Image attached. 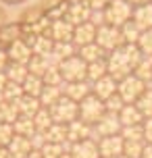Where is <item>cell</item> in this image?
I'll return each mask as SVG.
<instances>
[{
	"mask_svg": "<svg viewBox=\"0 0 152 158\" xmlns=\"http://www.w3.org/2000/svg\"><path fill=\"white\" fill-rule=\"evenodd\" d=\"M137 48L144 56H152V29H144L140 40H137Z\"/></svg>",
	"mask_w": 152,
	"mask_h": 158,
	"instance_id": "74e56055",
	"label": "cell"
},
{
	"mask_svg": "<svg viewBox=\"0 0 152 158\" xmlns=\"http://www.w3.org/2000/svg\"><path fill=\"white\" fill-rule=\"evenodd\" d=\"M136 106L140 108V112L144 114V118H150L152 117V89H150V87L140 96V100L136 102Z\"/></svg>",
	"mask_w": 152,
	"mask_h": 158,
	"instance_id": "e575fe53",
	"label": "cell"
},
{
	"mask_svg": "<svg viewBox=\"0 0 152 158\" xmlns=\"http://www.w3.org/2000/svg\"><path fill=\"white\" fill-rule=\"evenodd\" d=\"M52 114H50L48 108H44L42 106L40 110L36 112V117H33V125H36V131H42V133H46L50 127H52Z\"/></svg>",
	"mask_w": 152,
	"mask_h": 158,
	"instance_id": "4dcf8cb0",
	"label": "cell"
},
{
	"mask_svg": "<svg viewBox=\"0 0 152 158\" xmlns=\"http://www.w3.org/2000/svg\"><path fill=\"white\" fill-rule=\"evenodd\" d=\"M131 21H133L142 31H144V29H152V2H148V4H140V6H133Z\"/></svg>",
	"mask_w": 152,
	"mask_h": 158,
	"instance_id": "ffe728a7",
	"label": "cell"
},
{
	"mask_svg": "<svg viewBox=\"0 0 152 158\" xmlns=\"http://www.w3.org/2000/svg\"><path fill=\"white\" fill-rule=\"evenodd\" d=\"M48 110H50V114H52V121H54V123H61V125H69V123H73V121L79 118V104L73 102L71 98H67V96H63V98H61L52 108H48Z\"/></svg>",
	"mask_w": 152,
	"mask_h": 158,
	"instance_id": "5b68a950",
	"label": "cell"
},
{
	"mask_svg": "<svg viewBox=\"0 0 152 158\" xmlns=\"http://www.w3.org/2000/svg\"><path fill=\"white\" fill-rule=\"evenodd\" d=\"M90 23L96 25V27L106 25V19H104V8H102V10H92V15H90Z\"/></svg>",
	"mask_w": 152,
	"mask_h": 158,
	"instance_id": "bcb514c9",
	"label": "cell"
},
{
	"mask_svg": "<svg viewBox=\"0 0 152 158\" xmlns=\"http://www.w3.org/2000/svg\"><path fill=\"white\" fill-rule=\"evenodd\" d=\"M104 75H108V64H106V58L88 64V81H90V83H94V81H98V79H102Z\"/></svg>",
	"mask_w": 152,
	"mask_h": 158,
	"instance_id": "d6a6232c",
	"label": "cell"
},
{
	"mask_svg": "<svg viewBox=\"0 0 152 158\" xmlns=\"http://www.w3.org/2000/svg\"><path fill=\"white\" fill-rule=\"evenodd\" d=\"M121 158H129V156H125V154H123V156H121Z\"/></svg>",
	"mask_w": 152,
	"mask_h": 158,
	"instance_id": "680465c9",
	"label": "cell"
},
{
	"mask_svg": "<svg viewBox=\"0 0 152 158\" xmlns=\"http://www.w3.org/2000/svg\"><path fill=\"white\" fill-rule=\"evenodd\" d=\"M13 137H15V129H13V125L0 123V146H8Z\"/></svg>",
	"mask_w": 152,
	"mask_h": 158,
	"instance_id": "ee69618b",
	"label": "cell"
},
{
	"mask_svg": "<svg viewBox=\"0 0 152 158\" xmlns=\"http://www.w3.org/2000/svg\"><path fill=\"white\" fill-rule=\"evenodd\" d=\"M69 150H71V143H50L46 142L44 143V148H42V156L44 158H61L65 156V154H69Z\"/></svg>",
	"mask_w": 152,
	"mask_h": 158,
	"instance_id": "f1b7e54d",
	"label": "cell"
},
{
	"mask_svg": "<svg viewBox=\"0 0 152 158\" xmlns=\"http://www.w3.org/2000/svg\"><path fill=\"white\" fill-rule=\"evenodd\" d=\"M73 27L65 17L61 19H52L50 21V27H48V35L52 42H73Z\"/></svg>",
	"mask_w": 152,
	"mask_h": 158,
	"instance_id": "8fae6325",
	"label": "cell"
},
{
	"mask_svg": "<svg viewBox=\"0 0 152 158\" xmlns=\"http://www.w3.org/2000/svg\"><path fill=\"white\" fill-rule=\"evenodd\" d=\"M81 139H92V125H88L81 118H77V121H73V123L67 125V142L77 143Z\"/></svg>",
	"mask_w": 152,
	"mask_h": 158,
	"instance_id": "e0dca14e",
	"label": "cell"
},
{
	"mask_svg": "<svg viewBox=\"0 0 152 158\" xmlns=\"http://www.w3.org/2000/svg\"><path fill=\"white\" fill-rule=\"evenodd\" d=\"M2 96H4V100H11V102H17L21 96H23V87L19 85V83H13V81H8L6 87L2 89Z\"/></svg>",
	"mask_w": 152,
	"mask_h": 158,
	"instance_id": "ab89813d",
	"label": "cell"
},
{
	"mask_svg": "<svg viewBox=\"0 0 152 158\" xmlns=\"http://www.w3.org/2000/svg\"><path fill=\"white\" fill-rule=\"evenodd\" d=\"M29 142H32L33 150H42V148H44V143H46V135L42 133V131H36V133L29 137Z\"/></svg>",
	"mask_w": 152,
	"mask_h": 158,
	"instance_id": "f6af8a7d",
	"label": "cell"
},
{
	"mask_svg": "<svg viewBox=\"0 0 152 158\" xmlns=\"http://www.w3.org/2000/svg\"><path fill=\"white\" fill-rule=\"evenodd\" d=\"M96 44L102 48L106 54L112 52V50H117V48H121V46H125L123 35H121V27H115V25H108V23L102 25V27H98Z\"/></svg>",
	"mask_w": 152,
	"mask_h": 158,
	"instance_id": "8992f818",
	"label": "cell"
},
{
	"mask_svg": "<svg viewBox=\"0 0 152 158\" xmlns=\"http://www.w3.org/2000/svg\"><path fill=\"white\" fill-rule=\"evenodd\" d=\"M6 54H8V63H19V64H27L32 60V46L25 42V38L15 40L11 46H6Z\"/></svg>",
	"mask_w": 152,
	"mask_h": 158,
	"instance_id": "30bf717a",
	"label": "cell"
},
{
	"mask_svg": "<svg viewBox=\"0 0 152 158\" xmlns=\"http://www.w3.org/2000/svg\"><path fill=\"white\" fill-rule=\"evenodd\" d=\"M121 35H123V42L125 44H137V40L142 35V29L133 21H127V23L121 27Z\"/></svg>",
	"mask_w": 152,
	"mask_h": 158,
	"instance_id": "836d02e7",
	"label": "cell"
},
{
	"mask_svg": "<svg viewBox=\"0 0 152 158\" xmlns=\"http://www.w3.org/2000/svg\"><path fill=\"white\" fill-rule=\"evenodd\" d=\"M121 137L125 142H136V139H144V127L142 125H131L121 129ZM146 142V139H144Z\"/></svg>",
	"mask_w": 152,
	"mask_h": 158,
	"instance_id": "8d00e7d4",
	"label": "cell"
},
{
	"mask_svg": "<svg viewBox=\"0 0 152 158\" xmlns=\"http://www.w3.org/2000/svg\"><path fill=\"white\" fill-rule=\"evenodd\" d=\"M77 54V46L73 42H54V48H52V56L61 63L65 58H71V56Z\"/></svg>",
	"mask_w": 152,
	"mask_h": 158,
	"instance_id": "83f0119b",
	"label": "cell"
},
{
	"mask_svg": "<svg viewBox=\"0 0 152 158\" xmlns=\"http://www.w3.org/2000/svg\"><path fill=\"white\" fill-rule=\"evenodd\" d=\"M44 135H46V142L50 143H67V125L52 123V127Z\"/></svg>",
	"mask_w": 152,
	"mask_h": 158,
	"instance_id": "1f68e13d",
	"label": "cell"
},
{
	"mask_svg": "<svg viewBox=\"0 0 152 158\" xmlns=\"http://www.w3.org/2000/svg\"><path fill=\"white\" fill-rule=\"evenodd\" d=\"M6 83H8V79H6V75H4V71L0 73V94H2V89L6 87Z\"/></svg>",
	"mask_w": 152,
	"mask_h": 158,
	"instance_id": "816d5d0a",
	"label": "cell"
},
{
	"mask_svg": "<svg viewBox=\"0 0 152 158\" xmlns=\"http://www.w3.org/2000/svg\"><path fill=\"white\" fill-rule=\"evenodd\" d=\"M123 125L119 121V114L115 112H104L102 118L98 121L96 125H92V139L94 142H100L102 137H108V135H119Z\"/></svg>",
	"mask_w": 152,
	"mask_h": 158,
	"instance_id": "ba28073f",
	"label": "cell"
},
{
	"mask_svg": "<svg viewBox=\"0 0 152 158\" xmlns=\"http://www.w3.org/2000/svg\"><path fill=\"white\" fill-rule=\"evenodd\" d=\"M96 31H98V27L92 25L90 21L77 25V27L73 29V44L77 48H81V46H88L92 42H96Z\"/></svg>",
	"mask_w": 152,
	"mask_h": 158,
	"instance_id": "9a60e30c",
	"label": "cell"
},
{
	"mask_svg": "<svg viewBox=\"0 0 152 158\" xmlns=\"http://www.w3.org/2000/svg\"><path fill=\"white\" fill-rule=\"evenodd\" d=\"M69 156L71 158H100L98 142H94V139H81L77 143H71Z\"/></svg>",
	"mask_w": 152,
	"mask_h": 158,
	"instance_id": "2e32d148",
	"label": "cell"
},
{
	"mask_svg": "<svg viewBox=\"0 0 152 158\" xmlns=\"http://www.w3.org/2000/svg\"><path fill=\"white\" fill-rule=\"evenodd\" d=\"M8 150V156L11 158H27L32 154V142H29V137H23V135H17L11 139V143L6 146Z\"/></svg>",
	"mask_w": 152,
	"mask_h": 158,
	"instance_id": "d6986e66",
	"label": "cell"
},
{
	"mask_svg": "<svg viewBox=\"0 0 152 158\" xmlns=\"http://www.w3.org/2000/svg\"><path fill=\"white\" fill-rule=\"evenodd\" d=\"M131 6H140V4H148V2H152V0H127Z\"/></svg>",
	"mask_w": 152,
	"mask_h": 158,
	"instance_id": "f5cc1de1",
	"label": "cell"
},
{
	"mask_svg": "<svg viewBox=\"0 0 152 158\" xmlns=\"http://www.w3.org/2000/svg\"><path fill=\"white\" fill-rule=\"evenodd\" d=\"M106 112V106L100 98H96L94 94H90L88 98H83L79 102V118L88 125H96L102 118V114Z\"/></svg>",
	"mask_w": 152,
	"mask_h": 158,
	"instance_id": "52a82bcc",
	"label": "cell"
},
{
	"mask_svg": "<svg viewBox=\"0 0 152 158\" xmlns=\"http://www.w3.org/2000/svg\"><path fill=\"white\" fill-rule=\"evenodd\" d=\"M58 71L63 75L65 83H71V81H86L88 79V63L81 60L79 56L75 54L71 58H65L58 63Z\"/></svg>",
	"mask_w": 152,
	"mask_h": 158,
	"instance_id": "3957f363",
	"label": "cell"
},
{
	"mask_svg": "<svg viewBox=\"0 0 152 158\" xmlns=\"http://www.w3.org/2000/svg\"><path fill=\"white\" fill-rule=\"evenodd\" d=\"M77 56H79L81 60H86V63H96V60H102V58H106V52H104L102 48L98 46L96 42H92V44H88V46H81L77 48Z\"/></svg>",
	"mask_w": 152,
	"mask_h": 158,
	"instance_id": "7402d4cb",
	"label": "cell"
},
{
	"mask_svg": "<svg viewBox=\"0 0 152 158\" xmlns=\"http://www.w3.org/2000/svg\"><path fill=\"white\" fill-rule=\"evenodd\" d=\"M142 127H144V139H146V143H152V117L146 118L144 123H142Z\"/></svg>",
	"mask_w": 152,
	"mask_h": 158,
	"instance_id": "c3c4849f",
	"label": "cell"
},
{
	"mask_svg": "<svg viewBox=\"0 0 152 158\" xmlns=\"http://www.w3.org/2000/svg\"><path fill=\"white\" fill-rule=\"evenodd\" d=\"M63 96L67 98H71L73 102L79 104L83 98H88L92 94V83H90L88 79L86 81H71V83H63Z\"/></svg>",
	"mask_w": 152,
	"mask_h": 158,
	"instance_id": "7c38bea8",
	"label": "cell"
},
{
	"mask_svg": "<svg viewBox=\"0 0 152 158\" xmlns=\"http://www.w3.org/2000/svg\"><path fill=\"white\" fill-rule=\"evenodd\" d=\"M15 40H19V27L8 25V27H2V29H0V42H4V44L11 46Z\"/></svg>",
	"mask_w": 152,
	"mask_h": 158,
	"instance_id": "b9f144b4",
	"label": "cell"
},
{
	"mask_svg": "<svg viewBox=\"0 0 152 158\" xmlns=\"http://www.w3.org/2000/svg\"><path fill=\"white\" fill-rule=\"evenodd\" d=\"M90 15H92V8L88 6V2H73V4L67 6L65 19H67L73 27H77V25L90 21Z\"/></svg>",
	"mask_w": 152,
	"mask_h": 158,
	"instance_id": "4fadbf2b",
	"label": "cell"
},
{
	"mask_svg": "<svg viewBox=\"0 0 152 158\" xmlns=\"http://www.w3.org/2000/svg\"><path fill=\"white\" fill-rule=\"evenodd\" d=\"M144 60V54L140 52V48L136 44H125V46L117 48L108 52L106 56V64H108V75L121 81L123 77H127L136 71V67Z\"/></svg>",
	"mask_w": 152,
	"mask_h": 158,
	"instance_id": "6da1fadb",
	"label": "cell"
},
{
	"mask_svg": "<svg viewBox=\"0 0 152 158\" xmlns=\"http://www.w3.org/2000/svg\"><path fill=\"white\" fill-rule=\"evenodd\" d=\"M0 158H11V156H8L6 146H0Z\"/></svg>",
	"mask_w": 152,
	"mask_h": 158,
	"instance_id": "db71d44e",
	"label": "cell"
},
{
	"mask_svg": "<svg viewBox=\"0 0 152 158\" xmlns=\"http://www.w3.org/2000/svg\"><path fill=\"white\" fill-rule=\"evenodd\" d=\"M61 98H63V87L61 85H44L40 94V104L44 108H52Z\"/></svg>",
	"mask_w": 152,
	"mask_h": 158,
	"instance_id": "603a6c76",
	"label": "cell"
},
{
	"mask_svg": "<svg viewBox=\"0 0 152 158\" xmlns=\"http://www.w3.org/2000/svg\"><path fill=\"white\" fill-rule=\"evenodd\" d=\"M104 106H106V112H115V114H119V112L123 110L125 102H123V98H121L119 94H115V96H111L108 100H104Z\"/></svg>",
	"mask_w": 152,
	"mask_h": 158,
	"instance_id": "7bdbcfd3",
	"label": "cell"
},
{
	"mask_svg": "<svg viewBox=\"0 0 152 158\" xmlns=\"http://www.w3.org/2000/svg\"><path fill=\"white\" fill-rule=\"evenodd\" d=\"M42 79H44V85H63L65 83L63 75H61V71H58V67H50Z\"/></svg>",
	"mask_w": 152,
	"mask_h": 158,
	"instance_id": "60d3db41",
	"label": "cell"
},
{
	"mask_svg": "<svg viewBox=\"0 0 152 158\" xmlns=\"http://www.w3.org/2000/svg\"><path fill=\"white\" fill-rule=\"evenodd\" d=\"M117 85H119V81L115 77H111V75H104L102 79H98V81H94L92 83V94L96 96V98H100V100H108L111 96L117 94Z\"/></svg>",
	"mask_w": 152,
	"mask_h": 158,
	"instance_id": "5bb4252c",
	"label": "cell"
},
{
	"mask_svg": "<svg viewBox=\"0 0 152 158\" xmlns=\"http://www.w3.org/2000/svg\"><path fill=\"white\" fill-rule=\"evenodd\" d=\"M148 85H146V81L137 77V75H127V77H123L119 81V85H117V94L123 98V102L125 104H136L140 100V96L144 94Z\"/></svg>",
	"mask_w": 152,
	"mask_h": 158,
	"instance_id": "7a4b0ae2",
	"label": "cell"
},
{
	"mask_svg": "<svg viewBox=\"0 0 152 158\" xmlns=\"http://www.w3.org/2000/svg\"><path fill=\"white\" fill-rule=\"evenodd\" d=\"M61 158H71V156H69V154H65V156H61Z\"/></svg>",
	"mask_w": 152,
	"mask_h": 158,
	"instance_id": "6f0895ef",
	"label": "cell"
},
{
	"mask_svg": "<svg viewBox=\"0 0 152 158\" xmlns=\"http://www.w3.org/2000/svg\"><path fill=\"white\" fill-rule=\"evenodd\" d=\"M19 117H21V112H19L17 102H11V100H2L0 102V123L13 125Z\"/></svg>",
	"mask_w": 152,
	"mask_h": 158,
	"instance_id": "484cf974",
	"label": "cell"
},
{
	"mask_svg": "<svg viewBox=\"0 0 152 158\" xmlns=\"http://www.w3.org/2000/svg\"><path fill=\"white\" fill-rule=\"evenodd\" d=\"M4 2H11L13 4V2H21V0H4Z\"/></svg>",
	"mask_w": 152,
	"mask_h": 158,
	"instance_id": "9f6ffc18",
	"label": "cell"
},
{
	"mask_svg": "<svg viewBox=\"0 0 152 158\" xmlns=\"http://www.w3.org/2000/svg\"><path fill=\"white\" fill-rule=\"evenodd\" d=\"M123 148H125V139L119 135H108L98 142V152L100 158H121L123 156Z\"/></svg>",
	"mask_w": 152,
	"mask_h": 158,
	"instance_id": "9c48e42d",
	"label": "cell"
},
{
	"mask_svg": "<svg viewBox=\"0 0 152 158\" xmlns=\"http://www.w3.org/2000/svg\"><path fill=\"white\" fill-rule=\"evenodd\" d=\"M4 75H6L8 81H13V83H19V85H23V81L27 79V75H29V69H27V64L8 63V64H6V69H4Z\"/></svg>",
	"mask_w": 152,
	"mask_h": 158,
	"instance_id": "cb8c5ba5",
	"label": "cell"
},
{
	"mask_svg": "<svg viewBox=\"0 0 152 158\" xmlns=\"http://www.w3.org/2000/svg\"><path fill=\"white\" fill-rule=\"evenodd\" d=\"M142 158H152V143H146L144 152H142Z\"/></svg>",
	"mask_w": 152,
	"mask_h": 158,
	"instance_id": "f907efd6",
	"label": "cell"
},
{
	"mask_svg": "<svg viewBox=\"0 0 152 158\" xmlns=\"http://www.w3.org/2000/svg\"><path fill=\"white\" fill-rule=\"evenodd\" d=\"M146 148L144 139H136V142H125V148H123V154L129 158H142V152Z\"/></svg>",
	"mask_w": 152,
	"mask_h": 158,
	"instance_id": "d590c367",
	"label": "cell"
},
{
	"mask_svg": "<svg viewBox=\"0 0 152 158\" xmlns=\"http://www.w3.org/2000/svg\"><path fill=\"white\" fill-rule=\"evenodd\" d=\"M119 121H121L123 127H131V125H142L146 118H144V114L140 112V108H137L136 104H125L123 110L119 112Z\"/></svg>",
	"mask_w": 152,
	"mask_h": 158,
	"instance_id": "44dd1931",
	"label": "cell"
},
{
	"mask_svg": "<svg viewBox=\"0 0 152 158\" xmlns=\"http://www.w3.org/2000/svg\"><path fill=\"white\" fill-rule=\"evenodd\" d=\"M23 94L25 96H33V98H40L42 89H44V79L38 77V75H27V79L23 81Z\"/></svg>",
	"mask_w": 152,
	"mask_h": 158,
	"instance_id": "4316f807",
	"label": "cell"
},
{
	"mask_svg": "<svg viewBox=\"0 0 152 158\" xmlns=\"http://www.w3.org/2000/svg\"><path fill=\"white\" fill-rule=\"evenodd\" d=\"M27 158H44V156H42V152H40V150H32V154H29Z\"/></svg>",
	"mask_w": 152,
	"mask_h": 158,
	"instance_id": "11a10c76",
	"label": "cell"
},
{
	"mask_svg": "<svg viewBox=\"0 0 152 158\" xmlns=\"http://www.w3.org/2000/svg\"><path fill=\"white\" fill-rule=\"evenodd\" d=\"M13 129H15L17 135H23V137H32L36 133V125H33V118L32 117H21L13 123Z\"/></svg>",
	"mask_w": 152,
	"mask_h": 158,
	"instance_id": "f546056e",
	"label": "cell"
},
{
	"mask_svg": "<svg viewBox=\"0 0 152 158\" xmlns=\"http://www.w3.org/2000/svg\"><path fill=\"white\" fill-rule=\"evenodd\" d=\"M131 15H133V6L127 0H111V4L104 8L106 23L115 27H123L127 21H131Z\"/></svg>",
	"mask_w": 152,
	"mask_h": 158,
	"instance_id": "277c9868",
	"label": "cell"
},
{
	"mask_svg": "<svg viewBox=\"0 0 152 158\" xmlns=\"http://www.w3.org/2000/svg\"><path fill=\"white\" fill-rule=\"evenodd\" d=\"M86 2H88V6L92 10H102V8H106L111 4V0H86Z\"/></svg>",
	"mask_w": 152,
	"mask_h": 158,
	"instance_id": "7dc6e473",
	"label": "cell"
},
{
	"mask_svg": "<svg viewBox=\"0 0 152 158\" xmlns=\"http://www.w3.org/2000/svg\"><path fill=\"white\" fill-rule=\"evenodd\" d=\"M17 106H19V112L23 114V117H36V112L42 108L40 104V98H33V96H21L19 100H17Z\"/></svg>",
	"mask_w": 152,
	"mask_h": 158,
	"instance_id": "d4e9b609",
	"label": "cell"
},
{
	"mask_svg": "<svg viewBox=\"0 0 152 158\" xmlns=\"http://www.w3.org/2000/svg\"><path fill=\"white\" fill-rule=\"evenodd\" d=\"M6 64H8V54H6V48H2L0 46V73L6 69Z\"/></svg>",
	"mask_w": 152,
	"mask_h": 158,
	"instance_id": "681fc988",
	"label": "cell"
},
{
	"mask_svg": "<svg viewBox=\"0 0 152 158\" xmlns=\"http://www.w3.org/2000/svg\"><path fill=\"white\" fill-rule=\"evenodd\" d=\"M25 42L32 46L33 56H48V54H52L54 42H52L48 35H33V33H29V35L25 38Z\"/></svg>",
	"mask_w": 152,
	"mask_h": 158,
	"instance_id": "ac0fdd59",
	"label": "cell"
},
{
	"mask_svg": "<svg viewBox=\"0 0 152 158\" xmlns=\"http://www.w3.org/2000/svg\"><path fill=\"white\" fill-rule=\"evenodd\" d=\"M133 75H137V77L142 79V81H146V85H148L150 79H152V63H150V58H146V56H144V60L136 67Z\"/></svg>",
	"mask_w": 152,
	"mask_h": 158,
	"instance_id": "f35d334b",
	"label": "cell"
}]
</instances>
